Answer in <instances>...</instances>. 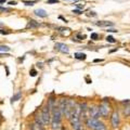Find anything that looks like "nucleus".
Segmentation results:
<instances>
[{
  "instance_id": "f257e3e1",
  "label": "nucleus",
  "mask_w": 130,
  "mask_h": 130,
  "mask_svg": "<svg viewBox=\"0 0 130 130\" xmlns=\"http://www.w3.org/2000/svg\"><path fill=\"white\" fill-rule=\"evenodd\" d=\"M40 116H41L44 125H47V124H49L51 121V108L49 107L48 104L46 105V106L42 107L41 113H40Z\"/></svg>"
},
{
  "instance_id": "f03ea898",
  "label": "nucleus",
  "mask_w": 130,
  "mask_h": 130,
  "mask_svg": "<svg viewBox=\"0 0 130 130\" xmlns=\"http://www.w3.org/2000/svg\"><path fill=\"white\" fill-rule=\"evenodd\" d=\"M109 106L108 104H106L105 102H102L99 105V112H100V116L104 117V118H107V116L109 115Z\"/></svg>"
},
{
  "instance_id": "7ed1b4c3",
  "label": "nucleus",
  "mask_w": 130,
  "mask_h": 130,
  "mask_svg": "<svg viewBox=\"0 0 130 130\" xmlns=\"http://www.w3.org/2000/svg\"><path fill=\"white\" fill-rule=\"evenodd\" d=\"M88 115H89V117H91V118L99 119L101 117L100 116V112H99V106H95V105H93V106H89Z\"/></svg>"
},
{
  "instance_id": "20e7f679",
  "label": "nucleus",
  "mask_w": 130,
  "mask_h": 130,
  "mask_svg": "<svg viewBox=\"0 0 130 130\" xmlns=\"http://www.w3.org/2000/svg\"><path fill=\"white\" fill-rule=\"evenodd\" d=\"M111 125L114 129L118 128V126H119V115L116 111L113 112L112 116H111Z\"/></svg>"
},
{
  "instance_id": "39448f33",
  "label": "nucleus",
  "mask_w": 130,
  "mask_h": 130,
  "mask_svg": "<svg viewBox=\"0 0 130 130\" xmlns=\"http://www.w3.org/2000/svg\"><path fill=\"white\" fill-rule=\"evenodd\" d=\"M98 121L99 119H95V118H91V117H88V118L85 120V125H86V127L90 130H93L95 128V126L98 124Z\"/></svg>"
},
{
  "instance_id": "423d86ee",
  "label": "nucleus",
  "mask_w": 130,
  "mask_h": 130,
  "mask_svg": "<svg viewBox=\"0 0 130 130\" xmlns=\"http://www.w3.org/2000/svg\"><path fill=\"white\" fill-rule=\"evenodd\" d=\"M70 123H71L72 128L74 130H84L81 119H73V120H70Z\"/></svg>"
},
{
  "instance_id": "0eeeda50",
  "label": "nucleus",
  "mask_w": 130,
  "mask_h": 130,
  "mask_svg": "<svg viewBox=\"0 0 130 130\" xmlns=\"http://www.w3.org/2000/svg\"><path fill=\"white\" fill-rule=\"evenodd\" d=\"M55 49L61 51V52H63V53H68V51H70V49H68V47L66 46V44L61 43V42L55 43Z\"/></svg>"
},
{
  "instance_id": "6e6552de",
  "label": "nucleus",
  "mask_w": 130,
  "mask_h": 130,
  "mask_svg": "<svg viewBox=\"0 0 130 130\" xmlns=\"http://www.w3.org/2000/svg\"><path fill=\"white\" fill-rule=\"evenodd\" d=\"M93 130H107V127H106V125H105L103 121H101L99 119V121H98V124L95 126V128Z\"/></svg>"
},
{
  "instance_id": "1a4fd4ad",
  "label": "nucleus",
  "mask_w": 130,
  "mask_h": 130,
  "mask_svg": "<svg viewBox=\"0 0 130 130\" xmlns=\"http://www.w3.org/2000/svg\"><path fill=\"white\" fill-rule=\"evenodd\" d=\"M35 14L40 16V18H47V16H48V13L43 9H37V10H35Z\"/></svg>"
},
{
  "instance_id": "9d476101",
  "label": "nucleus",
  "mask_w": 130,
  "mask_h": 130,
  "mask_svg": "<svg viewBox=\"0 0 130 130\" xmlns=\"http://www.w3.org/2000/svg\"><path fill=\"white\" fill-rule=\"evenodd\" d=\"M96 26H113L114 23L113 22H108V21H99L95 23Z\"/></svg>"
},
{
  "instance_id": "9b49d317",
  "label": "nucleus",
  "mask_w": 130,
  "mask_h": 130,
  "mask_svg": "<svg viewBox=\"0 0 130 130\" xmlns=\"http://www.w3.org/2000/svg\"><path fill=\"white\" fill-rule=\"evenodd\" d=\"M38 26H39V23L36 22L35 20H30V21L28 22V24H27V28H36Z\"/></svg>"
},
{
  "instance_id": "f8f14e48",
  "label": "nucleus",
  "mask_w": 130,
  "mask_h": 130,
  "mask_svg": "<svg viewBox=\"0 0 130 130\" xmlns=\"http://www.w3.org/2000/svg\"><path fill=\"white\" fill-rule=\"evenodd\" d=\"M30 129H31V130H46V129L43 128V126H40V125L36 124V123H34V124L30 125Z\"/></svg>"
},
{
  "instance_id": "ddd939ff",
  "label": "nucleus",
  "mask_w": 130,
  "mask_h": 130,
  "mask_svg": "<svg viewBox=\"0 0 130 130\" xmlns=\"http://www.w3.org/2000/svg\"><path fill=\"white\" fill-rule=\"evenodd\" d=\"M75 59H77V60H86V54L85 53H81V52H76L75 53Z\"/></svg>"
},
{
  "instance_id": "4468645a",
  "label": "nucleus",
  "mask_w": 130,
  "mask_h": 130,
  "mask_svg": "<svg viewBox=\"0 0 130 130\" xmlns=\"http://www.w3.org/2000/svg\"><path fill=\"white\" fill-rule=\"evenodd\" d=\"M21 92H18V93H16V94H14L13 96H12L11 98V103H14V102H16V101H18L19 99H20V98H21Z\"/></svg>"
},
{
  "instance_id": "2eb2a0df",
  "label": "nucleus",
  "mask_w": 130,
  "mask_h": 130,
  "mask_svg": "<svg viewBox=\"0 0 130 130\" xmlns=\"http://www.w3.org/2000/svg\"><path fill=\"white\" fill-rule=\"evenodd\" d=\"M0 51L1 52H8V51H10V48L8 46H0Z\"/></svg>"
},
{
  "instance_id": "dca6fc26",
  "label": "nucleus",
  "mask_w": 130,
  "mask_h": 130,
  "mask_svg": "<svg viewBox=\"0 0 130 130\" xmlns=\"http://www.w3.org/2000/svg\"><path fill=\"white\" fill-rule=\"evenodd\" d=\"M36 2H37L36 0H32V1H24V5H26V6H32V5H35Z\"/></svg>"
},
{
  "instance_id": "f3484780",
  "label": "nucleus",
  "mask_w": 130,
  "mask_h": 130,
  "mask_svg": "<svg viewBox=\"0 0 130 130\" xmlns=\"http://www.w3.org/2000/svg\"><path fill=\"white\" fill-rule=\"evenodd\" d=\"M106 40H107L108 42H111V43H114V42H115V39H114L112 36H107V37H106Z\"/></svg>"
},
{
  "instance_id": "a211bd4d",
  "label": "nucleus",
  "mask_w": 130,
  "mask_h": 130,
  "mask_svg": "<svg viewBox=\"0 0 130 130\" xmlns=\"http://www.w3.org/2000/svg\"><path fill=\"white\" fill-rule=\"evenodd\" d=\"M98 38H99V35H98L96 32H92V34H91V39H93V40H96Z\"/></svg>"
},
{
  "instance_id": "6ab92c4d",
  "label": "nucleus",
  "mask_w": 130,
  "mask_h": 130,
  "mask_svg": "<svg viewBox=\"0 0 130 130\" xmlns=\"http://www.w3.org/2000/svg\"><path fill=\"white\" fill-rule=\"evenodd\" d=\"M0 11H3V12H10L11 10L9 8H5V7H0Z\"/></svg>"
},
{
  "instance_id": "aec40b11",
  "label": "nucleus",
  "mask_w": 130,
  "mask_h": 130,
  "mask_svg": "<svg viewBox=\"0 0 130 130\" xmlns=\"http://www.w3.org/2000/svg\"><path fill=\"white\" fill-rule=\"evenodd\" d=\"M29 75H30L31 77H34V76L37 75V72H36V70H31V71L29 72Z\"/></svg>"
},
{
  "instance_id": "412c9836",
  "label": "nucleus",
  "mask_w": 130,
  "mask_h": 130,
  "mask_svg": "<svg viewBox=\"0 0 130 130\" xmlns=\"http://www.w3.org/2000/svg\"><path fill=\"white\" fill-rule=\"evenodd\" d=\"M51 3H59V0H48V5H51Z\"/></svg>"
},
{
  "instance_id": "4be33fe9",
  "label": "nucleus",
  "mask_w": 130,
  "mask_h": 130,
  "mask_svg": "<svg viewBox=\"0 0 130 130\" xmlns=\"http://www.w3.org/2000/svg\"><path fill=\"white\" fill-rule=\"evenodd\" d=\"M73 13H76V14H81V13H83V12H81L80 10H74V11H73Z\"/></svg>"
},
{
  "instance_id": "5701e85b",
  "label": "nucleus",
  "mask_w": 130,
  "mask_h": 130,
  "mask_svg": "<svg viewBox=\"0 0 130 130\" xmlns=\"http://www.w3.org/2000/svg\"><path fill=\"white\" fill-rule=\"evenodd\" d=\"M77 37H78L79 39H84V38H86V36L85 35H77Z\"/></svg>"
},
{
  "instance_id": "b1692460",
  "label": "nucleus",
  "mask_w": 130,
  "mask_h": 130,
  "mask_svg": "<svg viewBox=\"0 0 130 130\" xmlns=\"http://www.w3.org/2000/svg\"><path fill=\"white\" fill-rule=\"evenodd\" d=\"M102 61H103L102 59H95L94 61H93V62H94V63H98V62H102Z\"/></svg>"
},
{
  "instance_id": "393cba45",
  "label": "nucleus",
  "mask_w": 130,
  "mask_h": 130,
  "mask_svg": "<svg viewBox=\"0 0 130 130\" xmlns=\"http://www.w3.org/2000/svg\"><path fill=\"white\" fill-rule=\"evenodd\" d=\"M107 31H109V32H117L118 30L117 29H107Z\"/></svg>"
},
{
  "instance_id": "a878e982",
  "label": "nucleus",
  "mask_w": 130,
  "mask_h": 130,
  "mask_svg": "<svg viewBox=\"0 0 130 130\" xmlns=\"http://www.w3.org/2000/svg\"><path fill=\"white\" fill-rule=\"evenodd\" d=\"M77 8H78V9H84V5L81 6V5H77Z\"/></svg>"
},
{
  "instance_id": "bb28decb",
  "label": "nucleus",
  "mask_w": 130,
  "mask_h": 130,
  "mask_svg": "<svg viewBox=\"0 0 130 130\" xmlns=\"http://www.w3.org/2000/svg\"><path fill=\"white\" fill-rule=\"evenodd\" d=\"M9 5H16V1H11V2H9Z\"/></svg>"
},
{
  "instance_id": "cd10ccee",
  "label": "nucleus",
  "mask_w": 130,
  "mask_h": 130,
  "mask_svg": "<svg viewBox=\"0 0 130 130\" xmlns=\"http://www.w3.org/2000/svg\"><path fill=\"white\" fill-rule=\"evenodd\" d=\"M90 15H92V16H95V15H96V14H95V13H94V12H91V13H90Z\"/></svg>"
},
{
  "instance_id": "c85d7f7f",
  "label": "nucleus",
  "mask_w": 130,
  "mask_h": 130,
  "mask_svg": "<svg viewBox=\"0 0 130 130\" xmlns=\"http://www.w3.org/2000/svg\"><path fill=\"white\" fill-rule=\"evenodd\" d=\"M6 2V0H0V3H5Z\"/></svg>"
},
{
  "instance_id": "c756f323",
  "label": "nucleus",
  "mask_w": 130,
  "mask_h": 130,
  "mask_svg": "<svg viewBox=\"0 0 130 130\" xmlns=\"http://www.w3.org/2000/svg\"><path fill=\"white\" fill-rule=\"evenodd\" d=\"M61 130H67L66 128H64V127H61Z\"/></svg>"
},
{
  "instance_id": "7c9ffc66",
  "label": "nucleus",
  "mask_w": 130,
  "mask_h": 130,
  "mask_svg": "<svg viewBox=\"0 0 130 130\" xmlns=\"http://www.w3.org/2000/svg\"><path fill=\"white\" fill-rule=\"evenodd\" d=\"M1 26H3V24H0V27H1Z\"/></svg>"
},
{
  "instance_id": "2f4dec72",
  "label": "nucleus",
  "mask_w": 130,
  "mask_h": 130,
  "mask_svg": "<svg viewBox=\"0 0 130 130\" xmlns=\"http://www.w3.org/2000/svg\"><path fill=\"white\" fill-rule=\"evenodd\" d=\"M75 1H76V0H75Z\"/></svg>"
},
{
  "instance_id": "473e14b6",
  "label": "nucleus",
  "mask_w": 130,
  "mask_h": 130,
  "mask_svg": "<svg viewBox=\"0 0 130 130\" xmlns=\"http://www.w3.org/2000/svg\"><path fill=\"white\" fill-rule=\"evenodd\" d=\"M84 130H85V129H84Z\"/></svg>"
}]
</instances>
